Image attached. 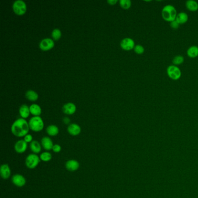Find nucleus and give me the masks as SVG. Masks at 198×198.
Listing matches in <instances>:
<instances>
[{"label":"nucleus","instance_id":"1","mask_svg":"<svg viewBox=\"0 0 198 198\" xmlns=\"http://www.w3.org/2000/svg\"><path fill=\"white\" fill-rule=\"evenodd\" d=\"M29 129V123L23 118L16 120L11 126L12 133L17 137H23L28 134Z\"/></svg>","mask_w":198,"mask_h":198},{"label":"nucleus","instance_id":"25","mask_svg":"<svg viewBox=\"0 0 198 198\" xmlns=\"http://www.w3.org/2000/svg\"><path fill=\"white\" fill-rule=\"evenodd\" d=\"M184 62V58L182 55H177L172 60L173 65L177 66L181 65Z\"/></svg>","mask_w":198,"mask_h":198},{"label":"nucleus","instance_id":"3","mask_svg":"<svg viewBox=\"0 0 198 198\" xmlns=\"http://www.w3.org/2000/svg\"><path fill=\"white\" fill-rule=\"evenodd\" d=\"M29 125L30 129L34 132H39L44 128V123L40 116H34L30 119Z\"/></svg>","mask_w":198,"mask_h":198},{"label":"nucleus","instance_id":"24","mask_svg":"<svg viewBox=\"0 0 198 198\" xmlns=\"http://www.w3.org/2000/svg\"><path fill=\"white\" fill-rule=\"evenodd\" d=\"M40 158L41 160H42V162H50L52 159V155L50 152H42L40 156Z\"/></svg>","mask_w":198,"mask_h":198},{"label":"nucleus","instance_id":"7","mask_svg":"<svg viewBox=\"0 0 198 198\" xmlns=\"http://www.w3.org/2000/svg\"><path fill=\"white\" fill-rule=\"evenodd\" d=\"M135 42L132 38L129 37L123 38L120 42V46L125 51H130L134 48Z\"/></svg>","mask_w":198,"mask_h":198},{"label":"nucleus","instance_id":"9","mask_svg":"<svg viewBox=\"0 0 198 198\" xmlns=\"http://www.w3.org/2000/svg\"><path fill=\"white\" fill-rule=\"evenodd\" d=\"M12 182L15 186L17 187H22L25 186L26 180L25 177L21 174H16L12 177Z\"/></svg>","mask_w":198,"mask_h":198},{"label":"nucleus","instance_id":"28","mask_svg":"<svg viewBox=\"0 0 198 198\" xmlns=\"http://www.w3.org/2000/svg\"><path fill=\"white\" fill-rule=\"evenodd\" d=\"M134 51L135 52L136 54H138V55H141L144 53L145 52V48L142 46L141 45H136L134 46Z\"/></svg>","mask_w":198,"mask_h":198},{"label":"nucleus","instance_id":"13","mask_svg":"<svg viewBox=\"0 0 198 198\" xmlns=\"http://www.w3.org/2000/svg\"><path fill=\"white\" fill-rule=\"evenodd\" d=\"M81 127L76 123H72L68 127V132L69 134L73 136L79 135L81 133Z\"/></svg>","mask_w":198,"mask_h":198},{"label":"nucleus","instance_id":"31","mask_svg":"<svg viewBox=\"0 0 198 198\" xmlns=\"http://www.w3.org/2000/svg\"><path fill=\"white\" fill-rule=\"evenodd\" d=\"M24 140L27 143H31L33 141V136L28 134L24 137Z\"/></svg>","mask_w":198,"mask_h":198},{"label":"nucleus","instance_id":"30","mask_svg":"<svg viewBox=\"0 0 198 198\" xmlns=\"http://www.w3.org/2000/svg\"><path fill=\"white\" fill-rule=\"evenodd\" d=\"M180 25L176 20L174 21L171 22H170V26H171V27L173 29H178Z\"/></svg>","mask_w":198,"mask_h":198},{"label":"nucleus","instance_id":"27","mask_svg":"<svg viewBox=\"0 0 198 198\" xmlns=\"http://www.w3.org/2000/svg\"><path fill=\"white\" fill-rule=\"evenodd\" d=\"M119 4L123 8L128 9L130 8L131 6V1L130 0H120Z\"/></svg>","mask_w":198,"mask_h":198},{"label":"nucleus","instance_id":"8","mask_svg":"<svg viewBox=\"0 0 198 198\" xmlns=\"http://www.w3.org/2000/svg\"><path fill=\"white\" fill-rule=\"evenodd\" d=\"M55 45L54 41L50 38H46L42 39L40 42L39 46L42 51H48L52 49Z\"/></svg>","mask_w":198,"mask_h":198},{"label":"nucleus","instance_id":"29","mask_svg":"<svg viewBox=\"0 0 198 198\" xmlns=\"http://www.w3.org/2000/svg\"><path fill=\"white\" fill-rule=\"evenodd\" d=\"M61 149H62V147L60 145L55 144V145H54L52 150L53 151V152H55V153H59L61 151Z\"/></svg>","mask_w":198,"mask_h":198},{"label":"nucleus","instance_id":"2","mask_svg":"<svg viewBox=\"0 0 198 198\" xmlns=\"http://www.w3.org/2000/svg\"><path fill=\"white\" fill-rule=\"evenodd\" d=\"M177 11L175 7L171 5H167L163 7L162 11V16L165 21L171 22L176 19Z\"/></svg>","mask_w":198,"mask_h":198},{"label":"nucleus","instance_id":"17","mask_svg":"<svg viewBox=\"0 0 198 198\" xmlns=\"http://www.w3.org/2000/svg\"><path fill=\"white\" fill-rule=\"evenodd\" d=\"M41 145L37 141H33L30 143V148L34 154H38L41 151Z\"/></svg>","mask_w":198,"mask_h":198},{"label":"nucleus","instance_id":"26","mask_svg":"<svg viewBox=\"0 0 198 198\" xmlns=\"http://www.w3.org/2000/svg\"><path fill=\"white\" fill-rule=\"evenodd\" d=\"M51 36L54 40H59V38L61 37V36H62V33H61L60 30L57 29V28L54 29L52 30V31L51 33Z\"/></svg>","mask_w":198,"mask_h":198},{"label":"nucleus","instance_id":"11","mask_svg":"<svg viewBox=\"0 0 198 198\" xmlns=\"http://www.w3.org/2000/svg\"><path fill=\"white\" fill-rule=\"evenodd\" d=\"M11 170L8 164L1 165L0 168V175L4 180H8L11 176Z\"/></svg>","mask_w":198,"mask_h":198},{"label":"nucleus","instance_id":"4","mask_svg":"<svg viewBox=\"0 0 198 198\" xmlns=\"http://www.w3.org/2000/svg\"><path fill=\"white\" fill-rule=\"evenodd\" d=\"M41 161L40 157L36 154H30L26 158V166L29 169H34L38 166Z\"/></svg>","mask_w":198,"mask_h":198},{"label":"nucleus","instance_id":"12","mask_svg":"<svg viewBox=\"0 0 198 198\" xmlns=\"http://www.w3.org/2000/svg\"><path fill=\"white\" fill-rule=\"evenodd\" d=\"M65 167H66V169H67L68 171H75L79 168L80 164H79L78 161L74 160V159H70V160H68L66 162V163L65 164Z\"/></svg>","mask_w":198,"mask_h":198},{"label":"nucleus","instance_id":"21","mask_svg":"<svg viewBox=\"0 0 198 198\" xmlns=\"http://www.w3.org/2000/svg\"><path fill=\"white\" fill-rule=\"evenodd\" d=\"M30 113L33 114L34 116H39L41 114V108L40 106L33 104L29 106Z\"/></svg>","mask_w":198,"mask_h":198},{"label":"nucleus","instance_id":"10","mask_svg":"<svg viewBox=\"0 0 198 198\" xmlns=\"http://www.w3.org/2000/svg\"><path fill=\"white\" fill-rule=\"evenodd\" d=\"M15 151L17 153H23L26 152L27 148V143L24 139H21L17 141L14 146Z\"/></svg>","mask_w":198,"mask_h":198},{"label":"nucleus","instance_id":"33","mask_svg":"<svg viewBox=\"0 0 198 198\" xmlns=\"http://www.w3.org/2000/svg\"><path fill=\"white\" fill-rule=\"evenodd\" d=\"M107 2H108L109 4L114 5L118 2V0H108Z\"/></svg>","mask_w":198,"mask_h":198},{"label":"nucleus","instance_id":"16","mask_svg":"<svg viewBox=\"0 0 198 198\" xmlns=\"http://www.w3.org/2000/svg\"><path fill=\"white\" fill-rule=\"evenodd\" d=\"M186 8L191 12H196L198 10V3L194 0H188L186 1Z\"/></svg>","mask_w":198,"mask_h":198},{"label":"nucleus","instance_id":"15","mask_svg":"<svg viewBox=\"0 0 198 198\" xmlns=\"http://www.w3.org/2000/svg\"><path fill=\"white\" fill-rule=\"evenodd\" d=\"M41 145L42 147L46 151H50L52 149L54 143L52 139L48 137H44L41 139Z\"/></svg>","mask_w":198,"mask_h":198},{"label":"nucleus","instance_id":"22","mask_svg":"<svg viewBox=\"0 0 198 198\" xmlns=\"http://www.w3.org/2000/svg\"><path fill=\"white\" fill-rule=\"evenodd\" d=\"M46 131L47 134L50 136L54 137V136H56L58 134L59 128L56 126L52 124V125H50L47 127Z\"/></svg>","mask_w":198,"mask_h":198},{"label":"nucleus","instance_id":"18","mask_svg":"<svg viewBox=\"0 0 198 198\" xmlns=\"http://www.w3.org/2000/svg\"><path fill=\"white\" fill-rule=\"evenodd\" d=\"M176 21L180 25H184L188 21V15L186 13L184 12L179 13L177 14Z\"/></svg>","mask_w":198,"mask_h":198},{"label":"nucleus","instance_id":"19","mask_svg":"<svg viewBox=\"0 0 198 198\" xmlns=\"http://www.w3.org/2000/svg\"><path fill=\"white\" fill-rule=\"evenodd\" d=\"M186 54L191 58H195L198 56V46H192L187 50Z\"/></svg>","mask_w":198,"mask_h":198},{"label":"nucleus","instance_id":"6","mask_svg":"<svg viewBox=\"0 0 198 198\" xmlns=\"http://www.w3.org/2000/svg\"><path fill=\"white\" fill-rule=\"evenodd\" d=\"M167 74L171 80H178L181 77V70L175 65H170L167 69Z\"/></svg>","mask_w":198,"mask_h":198},{"label":"nucleus","instance_id":"32","mask_svg":"<svg viewBox=\"0 0 198 198\" xmlns=\"http://www.w3.org/2000/svg\"><path fill=\"white\" fill-rule=\"evenodd\" d=\"M63 122L65 124H69L70 122V118H68V117H65V118H63Z\"/></svg>","mask_w":198,"mask_h":198},{"label":"nucleus","instance_id":"23","mask_svg":"<svg viewBox=\"0 0 198 198\" xmlns=\"http://www.w3.org/2000/svg\"><path fill=\"white\" fill-rule=\"evenodd\" d=\"M25 96L27 99H29L31 101H35L37 100L38 98V94L31 89H30L26 91Z\"/></svg>","mask_w":198,"mask_h":198},{"label":"nucleus","instance_id":"20","mask_svg":"<svg viewBox=\"0 0 198 198\" xmlns=\"http://www.w3.org/2000/svg\"><path fill=\"white\" fill-rule=\"evenodd\" d=\"M30 112L29 107L26 105H22L19 108V114L22 118H26L29 117Z\"/></svg>","mask_w":198,"mask_h":198},{"label":"nucleus","instance_id":"14","mask_svg":"<svg viewBox=\"0 0 198 198\" xmlns=\"http://www.w3.org/2000/svg\"><path fill=\"white\" fill-rule=\"evenodd\" d=\"M63 113L66 114H73L76 112V106L72 102H68L63 105L62 107Z\"/></svg>","mask_w":198,"mask_h":198},{"label":"nucleus","instance_id":"5","mask_svg":"<svg viewBox=\"0 0 198 198\" xmlns=\"http://www.w3.org/2000/svg\"><path fill=\"white\" fill-rule=\"evenodd\" d=\"M13 11L17 15H23L27 10L25 2L23 0H16L12 5Z\"/></svg>","mask_w":198,"mask_h":198}]
</instances>
